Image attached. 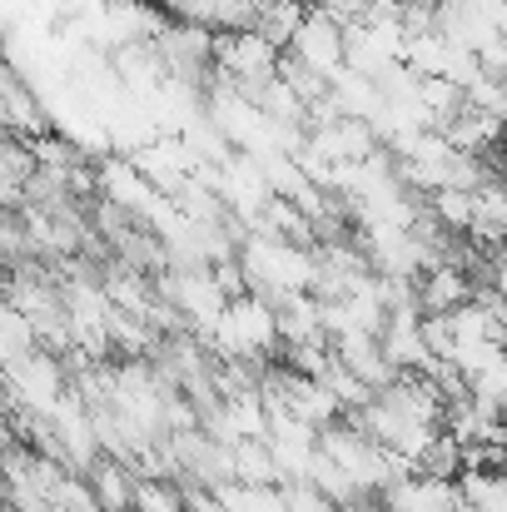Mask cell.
<instances>
[{
  "mask_svg": "<svg viewBox=\"0 0 507 512\" xmlns=\"http://www.w3.org/2000/svg\"><path fill=\"white\" fill-rule=\"evenodd\" d=\"M463 383H468V398H478V403H493V408H498V403L507 398V348H498V353H493L478 373H468Z\"/></svg>",
  "mask_w": 507,
  "mask_h": 512,
  "instance_id": "9c48e42d",
  "label": "cell"
},
{
  "mask_svg": "<svg viewBox=\"0 0 507 512\" xmlns=\"http://www.w3.org/2000/svg\"><path fill=\"white\" fill-rule=\"evenodd\" d=\"M229 448H234V483H244V488H279V468H274V453H269L264 438H239Z\"/></svg>",
  "mask_w": 507,
  "mask_h": 512,
  "instance_id": "8992f818",
  "label": "cell"
},
{
  "mask_svg": "<svg viewBox=\"0 0 507 512\" xmlns=\"http://www.w3.org/2000/svg\"><path fill=\"white\" fill-rule=\"evenodd\" d=\"M428 209L438 214V224H443L448 234H468V229H473V189L443 184V189L428 194Z\"/></svg>",
  "mask_w": 507,
  "mask_h": 512,
  "instance_id": "52a82bcc",
  "label": "cell"
},
{
  "mask_svg": "<svg viewBox=\"0 0 507 512\" xmlns=\"http://www.w3.org/2000/svg\"><path fill=\"white\" fill-rule=\"evenodd\" d=\"M473 294H478L473 274H468L463 264H453V259H443V264H433V269L418 274V309H423V314H453V309L468 304Z\"/></svg>",
  "mask_w": 507,
  "mask_h": 512,
  "instance_id": "3957f363",
  "label": "cell"
},
{
  "mask_svg": "<svg viewBox=\"0 0 507 512\" xmlns=\"http://www.w3.org/2000/svg\"><path fill=\"white\" fill-rule=\"evenodd\" d=\"M324 383L334 388V398H338V403H343V413H358V408H363V403L373 398V388H368V383H363L358 373H348V368H343L338 358H334V363H329V373H324Z\"/></svg>",
  "mask_w": 507,
  "mask_h": 512,
  "instance_id": "30bf717a",
  "label": "cell"
},
{
  "mask_svg": "<svg viewBox=\"0 0 507 512\" xmlns=\"http://www.w3.org/2000/svg\"><path fill=\"white\" fill-rule=\"evenodd\" d=\"M90 488H95V503L105 512H130L135 508V468L120 463V458H95V468L85 473Z\"/></svg>",
  "mask_w": 507,
  "mask_h": 512,
  "instance_id": "5b68a950",
  "label": "cell"
},
{
  "mask_svg": "<svg viewBox=\"0 0 507 512\" xmlns=\"http://www.w3.org/2000/svg\"><path fill=\"white\" fill-rule=\"evenodd\" d=\"M334 358L348 368V373H358L373 393H383V388L398 378V368L383 358V343H378V334H363V329L338 334V339H334Z\"/></svg>",
  "mask_w": 507,
  "mask_h": 512,
  "instance_id": "277c9868",
  "label": "cell"
},
{
  "mask_svg": "<svg viewBox=\"0 0 507 512\" xmlns=\"http://www.w3.org/2000/svg\"><path fill=\"white\" fill-rule=\"evenodd\" d=\"M383 512H468L458 478H428V473H403L378 493Z\"/></svg>",
  "mask_w": 507,
  "mask_h": 512,
  "instance_id": "7a4b0ae2",
  "label": "cell"
},
{
  "mask_svg": "<svg viewBox=\"0 0 507 512\" xmlns=\"http://www.w3.org/2000/svg\"><path fill=\"white\" fill-rule=\"evenodd\" d=\"M503 348H507V329H503Z\"/></svg>",
  "mask_w": 507,
  "mask_h": 512,
  "instance_id": "4fadbf2b",
  "label": "cell"
},
{
  "mask_svg": "<svg viewBox=\"0 0 507 512\" xmlns=\"http://www.w3.org/2000/svg\"><path fill=\"white\" fill-rule=\"evenodd\" d=\"M289 55H299L309 70H319L324 80H334L338 70L348 65V25L338 20L334 10L309 5V15H304V25H299V35L289 45Z\"/></svg>",
  "mask_w": 507,
  "mask_h": 512,
  "instance_id": "6da1fadb",
  "label": "cell"
},
{
  "mask_svg": "<svg viewBox=\"0 0 507 512\" xmlns=\"http://www.w3.org/2000/svg\"><path fill=\"white\" fill-rule=\"evenodd\" d=\"M498 413H503V423H507V398H503V403H498Z\"/></svg>",
  "mask_w": 507,
  "mask_h": 512,
  "instance_id": "7c38bea8",
  "label": "cell"
},
{
  "mask_svg": "<svg viewBox=\"0 0 507 512\" xmlns=\"http://www.w3.org/2000/svg\"><path fill=\"white\" fill-rule=\"evenodd\" d=\"M279 80H284V85H289L304 105H319V100L329 95V80H324L319 70H309V65H304L299 55H289V50L279 55Z\"/></svg>",
  "mask_w": 507,
  "mask_h": 512,
  "instance_id": "ba28073f",
  "label": "cell"
},
{
  "mask_svg": "<svg viewBox=\"0 0 507 512\" xmlns=\"http://www.w3.org/2000/svg\"><path fill=\"white\" fill-rule=\"evenodd\" d=\"M15 443H20V438H15V428H10V413H0V453L15 448Z\"/></svg>",
  "mask_w": 507,
  "mask_h": 512,
  "instance_id": "8fae6325",
  "label": "cell"
}]
</instances>
